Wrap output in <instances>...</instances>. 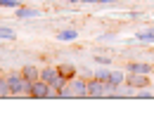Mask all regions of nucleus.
<instances>
[{"mask_svg":"<svg viewBox=\"0 0 154 137\" xmlns=\"http://www.w3.org/2000/svg\"><path fill=\"white\" fill-rule=\"evenodd\" d=\"M88 97L93 99H102V97H109V85H107V80H88Z\"/></svg>","mask_w":154,"mask_h":137,"instance_id":"f257e3e1","label":"nucleus"},{"mask_svg":"<svg viewBox=\"0 0 154 137\" xmlns=\"http://www.w3.org/2000/svg\"><path fill=\"white\" fill-rule=\"evenodd\" d=\"M50 95V83H45V80H31V90H29V97L33 99H45Z\"/></svg>","mask_w":154,"mask_h":137,"instance_id":"f03ea898","label":"nucleus"},{"mask_svg":"<svg viewBox=\"0 0 154 137\" xmlns=\"http://www.w3.org/2000/svg\"><path fill=\"white\" fill-rule=\"evenodd\" d=\"M69 92L71 97H88V80H69Z\"/></svg>","mask_w":154,"mask_h":137,"instance_id":"7ed1b4c3","label":"nucleus"},{"mask_svg":"<svg viewBox=\"0 0 154 137\" xmlns=\"http://www.w3.org/2000/svg\"><path fill=\"white\" fill-rule=\"evenodd\" d=\"M126 85H131V88H137V90H145V88L149 85V80H147V73H133V71H131V76L126 78Z\"/></svg>","mask_w":154,"mask_h":137,"instance_id":"20e7f679","label":"nucleus"},{"mask_svg":"<svg viewBox=\"0 0 154 137\" xmlns=\"http://www.w3.org/2000/svg\"><path fill=\"white\" fill-rule=\"evenodd\" d=\"M121 83H126V76L121 73V71H112V76L107 80V85H109V95L114 92L116 88H121Z\"/></svg>","mask_w":154,"mask_h":137,"instance_id":"39448f33","label":"nucleus"},{"mask_svg":"<svg viewBox=\"0 0 154 137\" xmlns=\"http://www.w3.org/2000/svg\"><path fill=\"white\" fill-rule=\"evenodd\" d=\"M57 76H59V71L55 66H45V69L40 71V80H45V83H50V85L57 80Z\"/></svg>","mask_w":154,"mask_h":137,"instance_id":"423d86ee","label":"nucleus"},{"mask_svg":"<svg viewBox=\"0 0 154 137\" xmlns=\"http://www.w3.org/2000/svg\"><path fill=\"white\" fill-rule=\"evenodd\" d=\"M21 76H24L26 80H38V78H40V71L36 69V66H31V64H26V66L21 69Z\"/></svg>","mask_w":154,"mask_h":137,"instance_id":"0eeeda50","label":"nucleus"},{"mask_svg":"<svg viewBox=\"0 0 154 137\" xmlns=\"http://www.w3.org/2000/svg\"><path fill=\"white\" fill-rule=\"evenodd\" d=\"M128 71H133V73H149V71H152V64H140V61H133V64H128Z\"/></svg>","mask_w":154,"mask_h":137,"instance_id":"6e6552de","label":"nucleus"},{"mask_svg":"<svg viewBox=\"0 0 154 137\" xmlns=\"http://www.w3.org/2000/svg\"><path fill=\"white\" fill-rule=\"evenodd\" d=\"M57 71L64 76V78H71L74 73H76V69H74V64H62V66H57Z\"/></svg>","mask_w":154,"mask_h":137,"instance_id":"1a4fd4ad","label":"nucleus"},{"mask_svg":"<svg viewBox=\"0 0 154 137\" xmlns=\"http://www.w3.org/2000/svg\"><path fill=\"white\" fill-rule=\"evenodd\" d=\"M76 36H78V33L74 31V28H66V31H59V33H57L59 40H74Z\"/></svg>","mask_w":154,"mask_h":137,"instance_id":"9d476101","label":"nucleus"},{"mask_svg":"<svg viewBox=\"0 0 154 137\" xmlns=\"http://www.w3.org/2000/svg\"><path fill=\"white\" fill-rule=\"evenodd\" d=\"M137 40H142V43H152V40H154V28H149V31H140V33H137Z\"/></svg>","mask_w":154,"mask_h":137,"instance_id":"9b49d317","label":"nucleus"},{"mask_svg":"<svg viewBox=\"0 0 154 137\" xmlns=\"http://www.w3.org/2000/svg\"><path fill=\"white\" fill-rule=\"evenodd\" d=\"M36 14H38V10H31V7H19L17 10V17H21V19L24 17H36Z\"/></svg>","mask_w":154,"mask_h":137,"instance_id":"f8f14e48","label":"nucleus"},{"mask_svg":"<svg viewBox=\"0 0 154 137\" xmlns=\"http://www.w3.org/2000/svg\"><path fill=\"white\" fill-rule=\"evenodd\" d=\"M12 95V90H10V85H7V78L0 83V97H10Z\"/></svg>","mask_w":154,"mask_h":137,"instance_id":"ddd939ff","label":"nucleus"},{"mask_svg":"<svg viewBox=\"0 0 154 137\" xmlns=\"http://www.w3.org/2000/svg\"><path fill=\"white\" fill-rule=\"evenodd\" d=\"M0 38L12 40V38H14V31H12V28H5V26H0Z\"/></svg>","mask_w":154,"mask_h":137,"instance_id":"4468645a","label":"nucleus"},{"mask_svg":"<svg viewBox=\"0 0 154 137\" xmlns=\"http://www.w3.org/2000/svg\"><path fill=\"white\" fill-rule=\"evenodd\" d=\"M109 76H112V71H104V69H100L95 78H100V80H109Z\"/></svg>","mask_w":154,"mask_h":137,"instance_id":"2eb2a0df","label":"nucleus"},{"mask_svg":"<svg viewBox=\"0 0 154 137\" xmlns=\"http://www.w3.org/2000/svg\"><path fill=\"white\" fill-rule=\"evenodd\" d=\"M0 7H19L17 0H0Z\"/></svg>","mask_w":154,"mask_h":137,"instance_id":"dca6fc26","label":"nucleus"},{"mask_svg":"<svg viewBox=\"0 0 154 137\" xmlns=\"http://www.w3.org/2000/svg\"><path fill=\"white\" fill-rule=\"evenodd\" d=\"M95 61H97V64H109V59H107V57H95Z\"/></svg>","mask_w":154,"mask_h":137,"instance_id":"f3484780","label":"nucleus"},{"mask_svg":"<svg viewBox=\"0 0 154 137\" xmlns=\"http://www.w3.org/2000/svg\"><path fill=\"white\" fill-rule=\"evenodd\" d=\"M62 2H81V0H62Z\"/></svg>","mask_w":154,"mask_h":137,"instance_id":"a211bd4d","label":"nucleus"},{"mask_svg":"<svg viewBox=\"0 0 154 137\" xmlns=\"http://www.w3.org/2000/svg\"><path fill=\"white\" fill-rule=\"evenodd\" d=\"M81 2H100V0H81Z\"/></svg>","mask_w":154,"mask_h":137,"instance_id":"6ab92c4d","label":"nucleus"},{"mask_svg":"<svg viewBox=\"0 0 154 137\" xmlns=\"http://www.w3.org/2000/svg\"><path fill=\"white\" fill-rule=\"evenodd\" d=\"M2 80H5V73H2V71H0V83H2Z\"/></svg>","mask_w":154,"mask_h":137,"instance_id":"aec40b11","label":"nucleus"},{"mask_svg":"<svg viewBox=\"0 0 154 137\" xmlns=\"http://www.w3.org/2000/svg\"><path fill=\"white\" fill-rule=\"evenodd\" d=\"M100 2H116V0H100Z\"/></svg>","mask_w":154,"mask_h":137,"instance_id":"412c9836","label":"nucleus"}]
</instances>
